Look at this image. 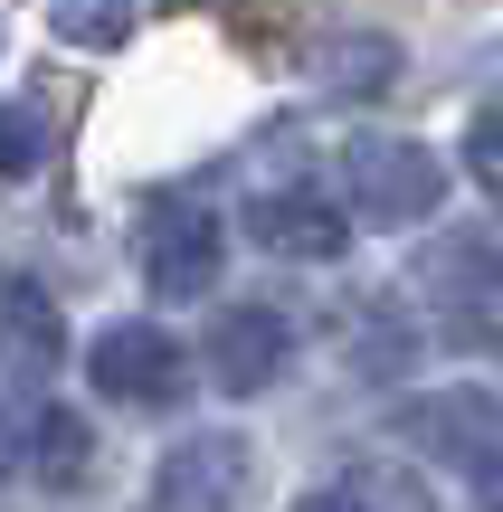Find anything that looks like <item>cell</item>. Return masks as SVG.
<instances>
[{
    "label": "cell",
    "mask_w": 503,
    "mask_h": 512,
    "mask_svg": "<svg viewBox=\"0 0 503 512\" xmlns=\"http://www.w3.org/2000/svg\"><path fill=\"white\" fill-rule=\"evenodd\" d=\"M38 162H48V124L29 105H0V181H29Z\"/></svg>",
    "instance_id": "14"
},
{
    "label": "cell",
    "mask_w": 503,
    "mask_h": 512,
    "mask_svg": "<svg viewBox=\"0 0 503 512\" xmlns=\"http://www.w3.org/2000/svg\"><path fill=\"white\" fill-rule=\"evenodd\" d=\"M494 427H503V408H494L475 380H466V389H428V399L399 408V437H409L418 456H447V465H475Z\"/></svg>",
    "instance_id": "9"
},
{
    "label": "cell",
    "mask_w": 503,
    "mask_h": 512,
    "mask_svg": "<svg viewBox=\"0 0 503 512\" xmlns=\"http://www.w3.org/2000/svg\"><path fill=\"white\" fill-rule=\"evenodd\" d=\"M29 475L48 484V494H86L95 484V427L76 418V408H38L29 418Z\"/></svg>",
    "instance_id": "10"
},
{
    "label": "cell",
    "mask_w": 503,
    "mask_h": 512,
    "mask_svg": "<svg viewBox=\"0 0 503 512\" xmlns=\"http://www.w3.org/2000/svg\"><path fill=\"white\" fill-rule=\"evenodd\" d=\"M57 361H67V313H57V294L38 285V275L0 266V370H10V380H48Z\"/></svg>",
    "instance_id": "8"
},
{
    "label": "cell",
    "mask_w": 503,
    "mask_h": 512,
    "mask_svg": "<svg viewBox=\"0 0 503 512\" xmlns=\"http://www.w3.org/2000/svg\"><path fill=\"white\" fill-rule=\"evenodd\" d=\"M200 361H209V380H219L228 399H257V389H276L285 370H295V323H285L276 304H228L219 323H209Z\"/></svg>",
    "instance_id": "6"
},
{
    "label": "cell",
    "mask_w": 503,
    "mask_h": 512,
    "mask_svg": "<svg viewBox=\"0 0 503 512\" xmlns=\"http://www.w3.org/2000/svg\"><path fill=\"white\" fill-rule=\"evenodd\" d=\"M228 266V228L209 219L200 200H171L143 219V285L162 294V304H190V294H209Z\"/></svg>",
    "instance_id": "5"
},
{
    "label": "cell",
    "mask_w": 503,
    "mask_h": 512,
    "mask_svg": "<svg viewBox=\"0 0 503 512\" xmlns=\"http://www.w3.org/2000/svg\"><path fill=\"white\" fill-rule=\"evenodd\" d=\"M152 0H57V38H76V48H124L133 29H143Z\"/></svg>",
    "instance_id": "13"
},
{
    "label": "cell",
    "mask_w": 503,
    "mask_h": 512,
    "mask_svg": "<svg viewBox=\"0 0 503 512\" xmlns=\"http://www.w3.org/2000/svg\"><path fill=\"white\" fill-rule=\"evenodd\" d=\"M342 190H352V209L371 228H428L437 200H447V162L428 143H409V133H361L342 152Z\"/></svg>",
    "instance_id": "2"
},
{
    "label": "cell",
    "mask_w": 503,
    "mask_h": 512,
    "mask_svg": "<svg viewBox=\"0 0 503 512\" xmlns=\"http://www.w3.org/2000/svg\"><path fill=\"white\" fill-rule=\"evenodd\" d=\"M257 484V446L238 427H190L152 465V512H238Z\"/></svg>",
    "instance_id": "3"
},
{
    "label": "cell",
    "mask_w": 503,
    "mask_h": 512,
    "mask_svg": "<svg viewBox=\"0 0 503 512\" xmlns=\"http://www.w3.org/2000/svg\"><path fill=\"white\" fill-rule=\"evenodd\" d=\"M86 380H95V399H114V408H181L190 351L171 342L162 323H105L95 351H86Z\"/></svg>",
    "instance_id": "4"
},
{
    "label": "cell",
    "mask_w": 503,
    "mask_h": 512,
    "mask_svg": "<svg viewBox=\"0 0 503 512\" xmlns=\"http://www.w3.org/2000/svg\"><path fill=\"white\" fill-rule=\"evenodd\" d=\"M418 294L437 304V332H447V342L503 351V238H485V228L437 238L428 266H418Z\"/></svg>",
    "instance_id": "1"
},
{
    "label": "cell",
    "mask_w": 503,
    "mask_h": 512,
    "mask_svg": "<svg viewBox=\"0 0 503 512\" xmlns=\"http://www.w3.org/2000/svg\"><path fill=\"white\" fill-rule=\"evenodd\" d=\"M314 76L333 95H380L399 76V48H390V38H333V48L314 57Z\"/></svg>",
    "instance_id": "12"
},
{
    "label": "cell",
    "mask_w": 503,
    "mask_h": 512,
    "mask_svg": "<svg viewBox=\"0 0 503 512\" xmlns=\"http://www.w3.org/2000/svg\"><path fill=\"white\" fill-rule=\"evenodd\" d=\"M247 238L266 256H285V266H333L342 238H352V219H342L314 181H285V190H257V200H247Z\"/></svg>",
    "instance_id": "7"
},
{
    "label": "cell",
    "mask_w": 503,
    "mask_h": 512,
    "mask_svg": "<svg viewBox=\"0 0 503 512\" xmlns=\"http://www.w3.org/2000/svg\"><path fill=\"white\" fill-rule=\"evenodd\" d=\"M342 494H352L361 512H437L428 475L399 465V456H352V465H342Z\"/></svg>",
    "instance_id": "11"
},
{
    "label": "cell",
    "mask_w": 503,
    "mask_h": 512,
    "mask_svg": "<svg viewBox=\"0 0 503 512\" xmlns=\"http://www.w3.org/2000/svg\"><path fill=\"white\" fill-rule=\"evenodd\" d=\"M466 171H475V190H485V200H503V105L466 124Z\"/></svg>",
    "instance_id": "15"
},
{
    "label": "cell",
    "mask_w": 503,
    "mask_h": 512,
    "mask_svg": "<svg viewBox=\"0 0 503 512\" xmlns=\"http://www.w3.org/2000/svg\"><path fill=\"white\" fill-rule=\"evenodd\" d=\"M466 475H475V503H485V512H503V427L485 437V456H475Z\"/></svg>",
    "instance_id": "16"
},
{
    "label": "cell",
    "mask_w": 503,
    "mask_h": 512,
    "mask_svg": "<svg viewBox=\"0 0 503 512\" xmlns=\"http://www.w3.org/2000/svg\"><path fill=\"white\" fill-rule=\"evenodd\" d=\"M295 512H361V503L342 494V484H314V494H295Z\"/></svg>",
    "instance_id": "17"
}]
</instances>
